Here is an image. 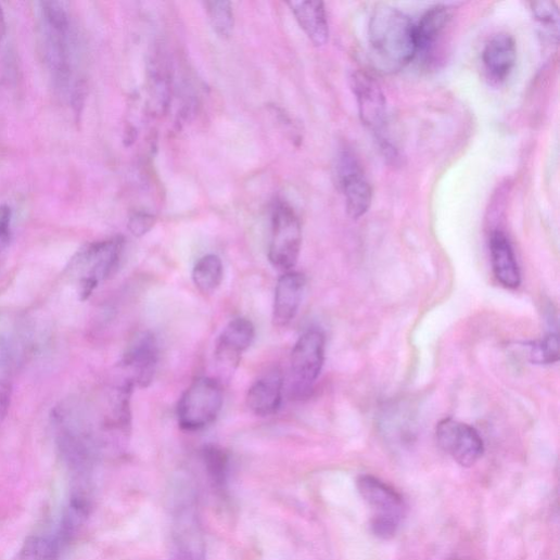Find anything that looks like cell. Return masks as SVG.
<instances>
[{
  "mask_svg": "<svg viewBox=\"0 0 560 560\" xmlns=\"http://www.w3.org/2000/svg\"><path fill=\"white\" fill-rule=\"evenodd\" d=\"M7 35V18L2 7H0V43L3 42Z\"/></svg>",
  "mask_w": 560,
  "mask_h": 560,
  "instance_id": "obj_30",
  "label": "cell"
},
{
  "mask_svg": "<svg viewBox=\"0 0 560 560\" xmlns=\"http://www.w3.org/2000/svg\"><path fill=\"white\" fill-rule=\"evenodd\" d=\"M224 405L221 383L209 377L196 379L178 404V422L182 430L199 432L216 422Z\"/></svg>",
  "mask_w": 560,
  "mask_h": 560,
  "instance_id": "obj_4",
  "label": "cell"
},
{
  "mask_svg": "<svg viewBox=\"0 0 560 560\" xmlns=\"http://www.w3.org/2000/svg\"><path fill=\"white\" fill-rule=\"evenodd\" d=\"M12 370L0 368V427L4 423L13 398Z\"/></svg>",
  "mask_w": 560,
  "mask_h": 560,
  "instance_id": "obj_27",
  "label": "cell"
},
{
  "mask_svg": "<svg viewBox=\"0 0 560 560\" xmlns=\"http://www.w3.org/2000/svg\"><path fill=\"white\" fill-rule=\"evenodd\" d=\"M156 217L152 214L138 212L128 220V229L135 237L148 234L155 226Z\"/></svg>",
  "mask_w": 560,
  "mask_h": 560,
  "instance_id": "obj_28",
  "label": "cell"
},
{
  "mask_svg": "<svg viewBox=\"0 0 560 560\" xmlns=\"http://www.w3.org/2000/svg\"><path fill=\"white\" fill-rule=\"evenodd\" d=\"M204 7L216 35L224 40L229 39L234 28L232 4L230 2H206Z\"/></svg>",
  "mask_w": 560,
  "mask_h": 560,
  "instance_id": "obj_22",
  "label": "cell"
},
{
  "mask_svg": "<svg viewBox=\"0 0 560 560\" xmlns=\"http://www.w3.org/2000/svg\"><path fill=\"white\" fill-rule=\"evenodd\" d=\"M530 7L533 16L544 28L558 30L559 12L553 2H534Z\"/></svg>",
  "mask_w": 560,
  "mask_h": 560,
  "instance_id": "obj_26",
  "label": "cell"
},
{
  "mask_svg": "<svg viewBox=\"0 0 560 560\" xmlns=\"http://www.w3.org/2000/svg\"><path fill=\"white\" fill-rule=\"evenodd\" d=\"M305 289L306 277L300 271H287L279 277L272 307L273 326L285 328L293 322L302 306Z\"/></svg>",
  "mask_w": 560,
  "mask_h": 560,
  "instance_id": "obj_13",
  "label": "cell"
},
{
  "mask_svg": "<svg viewBox=\"0 0 560 560\" xmlns=\"http://www.w3.org/2000/svg\"><path fill=\"white\" fill-rule=\"evenodd\" d=\"M326 359V335L321 330L305 332L294 346L291 359V392L296 398L308 397L319 379Z\"/></svg>",
  "mask_w": 560,
  "mask_h": 560,
  "instance_id": "obj_6",
  "label": "cell"
},
{
  "mask_svg": "<svg viewBox=\"0 0 560 560\" xmlns=\"http://www.w3.org/2000/svg\"><path fill=\"white\" fill-rule=\"evenodd\" d=\"M195 288L204 295L214 294L224 279V265L218 255L207 254L199 259L192 272Z\"/></svg>",
  "mask_w": 560,
  "mask_h": 560,
  "instance_id": "obj_20",
  "label": "cell"
},
{
  "mask_svg": "<svg viewBox=\"0 0 560 560\" xmlns=\"http://www.w3.org/2000/svg\"><path fill=\"white\" fill-rule=\"evenodd\" d=\"M360 117L364 124L374 132H381L386 124L387 106L385 96L370 75L359 72L353 76Z\"/></svg>",
  "mask_w": 560,
  "mask_h": 560,
  "instance_id": "obj_12",
  "label": "cell"
},
{
  "mask_svg": "<svg viewBox=\"0 0 560 560\" xmlns=\"http://www.w3.org/2000/svg\"><path fill=\"white\" fill-rule=\"evenodd\" d=\"M255 339V328L245 318L231 320L216 342L215 358L224 371L230 373L239 365L242 354Z\"/></svg>",
  "mask_w": 560,
  "mask_h": 560,
  "instance_id": "obj_11",
  "label": "cell"
},
{
  "mask_svg": "<svg viewBox=\"0 0 560 560\" xmlns=\"http://www.w3.org/2000/svg\"><path fill=\"white\" fill-rule=\"evenodd\" d=\"M13 211L9 205H0V253L11 245L13 231Z\"/></svg>",
  "mask_w": 560,
  "mask_h": 560,
  "instance_id": "obj_29",
  "label": "cell"
},
{
  "mask_svg": "<svg viewBox=\"0 0 560 560\" xmlns=\"http://www.w3.org/2000/svg\"><path fill=\"white\" fill-rule=\"evenodd\" d=\"M451 21V12L445 5H437L431 9L415 25L416 34V55L428 56L437 46L442 39L445 30Z\"/></svg>",
  "mask_w": 560,
  "mask_h": 560,
  "instance_id": "obj_18",
  "label": "cell"
},
{
  "mask_svg": "<svg viewBox=\"0 0 560 560\" xmlns=\"http://www.w3.org/2000/svg\"><path fill=\"white\" fill-rule=\"evenodd\" d=\"M202 460L208 476L216 486H224L229 472V457L217 446H206L202 450Z\"/></svg>",
  "mask_w": 560,
  "mask_h": 560,
  "instance_id": "obj_23",
  "label": "cell"
},
{
  "mask_svg": "<svg viewBox=\"0 0 560 560\" xmlns=\"http://www.w3.org/2000/svg\"><path fill=\"white\" fill-rule=\"evenodd\" d=\"M160 364V344L152 332H140L127 346L122 367L128 373L127 381L133 386L149 387Z\"/></svg>",
  "mask_w": 560,
  "mask_h": 560,
  "instance_id": "obj_8",
  "label": "cell"
},
{
  "mask_svg": "<svg viewBox=\"0 0 560 560\" xmlns=\"http://www.w3.org/2000/svg\"><path fill=\"white\" fill-rule=\"evenodd\" d=\"M63 548L56 534L31 535L23 544L16 560H60Z\"/></svg>",
  "mask_w": 560,
  "mask_h": 560,
  "instance_id": "obj_21",
  "label": "cell"
},
{
  "mask_svg": "<svg viewBox=\"0 0 560 560\" xmlns=\"http://www.w3.org/2000/svg\"><path fill=\"white\" fill-rule=\"evenodd\" d=\"M171 560H205V545L191 504H182L174 524Z\"/></svg>",
  "mask_w": 560,
  "mask_h": 560,
  "instance_id": "obj_14",
  "label": "cell"
},
{
  "mask_svg": "<svg viewBox=\"0 0 560 560\" xmlns=\"http://www.w3.org/2000/svg\"><path fill=\"white\" fill-rule=\"evenodd\" d=\"M489 247L496 279L505 289L517 290L521 285V272L508 237L500 230L494 231Z\"/></svg>",
  "mask_w": 560,
  "mask_h": 560,
  "instance_id": "obj_17",
  "label": "cell"
},
{
  "mask_svg": "<svg viewBox=\"0 0 560 560\" xmlns=\"http://www.w3.org/2000/svg\"><path fill=\"white\" fill-rule=\"evenodd\" d=\"M40 37L46 64L60 90H68L73 77V29L64 2H41Z\"/></svg>",
  "mask_w": 560,
  "mask_h": 560,
  "instance_id": "obj_2",
  "label": "cell"
},
{
  "mask_svg": "<svg viewBox=\"0 0 560 560\" xmlns=\"http://www.w3.org/2000/svg\"><path fill=\"white\" fill-rule=\"evenodd\" d=\"M531 359L535 364L550 365L559 359L558 335L549 333L531 347Z\"/></svg>",
  "mask_w": 560,
  "mask_h": 560,
  "instance_id": "obj_25",
  "label": "cell"
},
{
  "mask_svg": "<svg viewBox=\"0 0 560 560\" xmlns=\"http://www.w3.org/2000/svg\"><path fill=\"white\" fill-rule=\"evenodd\" d=\"M302 29L316 47H323L330 38L326 5L322 2L289 3Z\"/></svg>",
  "mask_w": 560,
  "mask_h": 560,
  "instance_id": "obj_19",
  "label": "cell"
},
{
  "mask_svg": "<svg viewBox=\"0 0 560 560\" xmlns=\"http://www.w3.org/2000/svg\"><path fill=\"white\" fill-rule=\"evenodd\" d=\"M303 243L300 217L284 201H277L271 209L268 259L283 271H291L297 264Z\"/></svg>",
  "mask_w": 560,
  "mask_h": 560,
  "instance_id": "obj_5",
  "label": "cell"
},
{
  "mask_svg": "<svg viewBox=\"0 0 560 560\" xmlns=\"http://www.w3.org/2000/svg\"><path fill=\"white\" fill-rule=\"evenodd\" d=\"M284 379L278 370L267 372L256 380L247 391L246 405L256 416L275 415L282 406Z\"/></svg>",
  "mask_w": 560,
  "mask_h": 560,
  "instance_id": "obj_15",
  "label": "cell"
},
{
  "mask_svg": "<svg viewBox=\"0 0 560 560\" xmlns=\"http://www.w3.org/2000/svg\"><path fill=\"white\" fill-rule=\"evenodd\" d=\"M485 73L493 82L501 84L511 75L517 62V46L508 34L494 36L483 51Z\"/></svg>",
  "mask_w": 560,
  "mask_h": 560,
  "instance_id": "obj_16",
  "label": "cell"
},
{
  "mask_svg": "<svg viewBox=\"0 0 560 560\" xmlns=\"http://www.w3.org/2000/svg\"><path fill=\"white\" fill-rule=\"evenodd\" d=\"M339 178L348 216L360 219L370 209L372 188L364 169L349 153L343 154L340 161Z\"/></svg>",
  "mask_w": 560,
  "mask_h": 560,
  "instance_id": "obj_9",
  "label": "cell"
},
{
  "mask_svg": "<svg viewBox=\"0 0 560 560\" xmlns=\"http://www.w3.org/2000/svg\"><path fill=\"white\" fill-rule=\"evenodd\" d=\"M150 80L153 106L164 111L168 105L170 85L167 67L158 58L154 60Z\"/></svg>",
  "mask_w": 560,
  "mask_h": 560,
  "instance_id": "obj_24",
  "label": "cell"
},
{
  "mask_svg": "<svg viewBox=\"0 0 560 560\" xmlns=\"http://www.w3.org/2000/svg\"><path fill=\"white\" fill-rule=\"evenodd\" d=\"M124 244L122 237L96 241L82 246L72 258L68 268L81 272V301H87L104 280L115 273L122 259Z\"/></svg>",
  "mask_w": 560,
  "mask_h": 560,
  "instance_id": "obj_3",
  "label": "cell"
},
{
  "mask_svg": "<svg viewBox=\"0 0 560 560\" xmlns=\"http://www.w3.org/2000/svg\"><path fill=\"white\" fill-rule=\"evenodd\" d=\"M368 43L377 68L397 72L417 54L415 24L396 9L379 7L369 20Z\"/></svg>",
  "mask_w": 560,
  "mask_h": 560,
  "instance_id": "obj_1",
  "label": "cell"
},
{
  "mask_svg": "<svg viewBox=\"0 0 560 560\" xmlns=\"http://www.w3.org/2000/svg\"><path fill=\"white\" fill-rule=\"evenodd\" d=\"M357 488L373 511L372 520H386L400 524L404 501L393 487L372 475H361L357 480Z\"/></svg>",
  "mask_w": 560,
  "mask_h": 560,
  "instance_id": "obj_10",
  "label": "cell"
},
{
  "mask_svg": "<svg viewBox=\"0 0 560 560\" xmlns=\"http://www.w3.org/2000/svg\"><path fill=\"white\" fill-rule=\"evenodd\" d=\"M440 447L463 468H472L484 455V442L472 427L454 418L443 419L436 429Z\"/></svg>",
  "mask_w": 560,
  "mask_h": 560,
  "instance_id": "obj_7",
  "label": "cell"
}]
</instances>
